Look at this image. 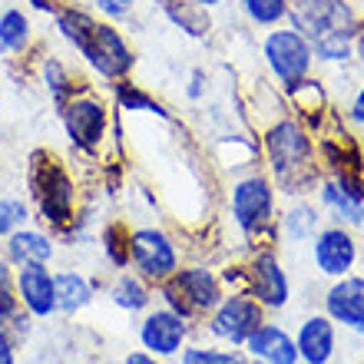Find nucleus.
<instances>
[{"instance_id": "obj_39", "label": "nucleus", "mask_w": 364, "mask_h": 364, "mask_svg": "<svg viewBox=\"0 0 364 364\" xmlns=\"http://www.w3.org/2000/svg\"><path fill=\"white\" fill-rule=\"evenodd\" d=\"M126 364H156L153 358H146V355H129L126 358Z\"/></svg>"}, {"instance_id": "obj_38", "label": "nucleus", "mask_w": 364, "mask_h": 364, "mask_svg": "<svg viewBox=\"0 0 364 364\" xmlns=\"http://www.w3.org/2000/svg\"><path fill=\"white\" fill-rule=\"evenodd\" d=\"M0 364H14V355H10V348L0 341Z\"/></svg>"}, {"instance_id": "obj_8", "label": "nucleus", "mask_w": 364, "mask_h": 364, "mask_svg": "<svg viewBox=\"0 0 364 364\" xmlns=\"http://www.w3.org/2000/svg\"><path fill=\"white\" fill-rule=\"evenodd\" d=\"M219 282L205 269H186L176 275V282L166 288V298L173 301V311L189 318L192 311H209L219 305Z\"/></svg>"}, {"instance_id": "obj_34", "label": "nucleus", "mask_w": 364, "mask_h": 364, "mask_svg": "<svg viewBox=\"0 0 364 364\" xmlns=\"http://www.w3.org/2000/svg\"><path fill=\"white\" fill-rule=\"evenodd\" d=\"M14 301V295H10V275H7V265L0 262V308L10 305Z\"/></svg>"}, {"instance_id": "obj_24", "label": "nucleus", "mask_w": 364, "mask_h": 364, "mask_svg": "<svg viewBox=\"0 0 364 364\" xmlns=\"http://www.w3.org/2000/svg\"><path fill=\"white\" fill-rule=\"evenodd\" d=\"M116 100H119V106L123 109H129V113H153V116H169L166 113V106L159 103V100H153V96L146 93V90L133 87V83H126V80H119L116 83Z\"/></svg>"}, {"instance_id": "obj_3", "label": "nucleus", "mask_w": 364, "mask_h": 364, "mask_svg": "<svg viewBox=\"0 0 364 364\" xmlns=\"http://www.w3.org/2000/svg\"><path fill=\"white\" fill-rule=\"evenodd\" d=\"M265 159L272 179L285 192H308L318 179L315 143L295 116H282L275 126L265 129Z\"/></svg>"}, {"instance_id": "obj_16", "label": "nucleus", "mask_w": 364, "mask_h": 364, "mask_svg": "<svg viewBox=\"0 0 364 364\" xmlns=\"http://www.w3.org/2000/svg\"><path fill=\"white\" fill-rule=\"evenodd\" d=\"M20 298L40 318L57 311V288H53V278L43 272V265H27L20 272Z\"/></svg>"}, {"instance_id": "obj_40", "label": "nucleus", "mask_w": 364, "mask_h": 364, "mask_svg": "<svg viewBox=\"0 0 364 364\" xmlns=\"http://www.w3.org/2000/svg\"><path fill=\"white\" fill-rule=\"evenodd\" d=\"M196 4H202V7H219V4H222V0H196Z\"/></svg>"}, {"instance_id": "obj_23", "label": "nucleus", "mask_w": 364, "mask_h": 364, "mask_svg": "<svg viewBox=\"0 0 364 364\" xmlns=\"http://www.w3.org/2000/svg\"><path fill=\"white\" fill-rule=\"evenodd\" d=\"M321 199H325L328 209H335L341 219L348 222H361L364 219V199H355L348 189H341L335 179H328L321 186Z\"/></svg>"}, {"instance_id": "obj_13", "label": "nucleus", "mask_w": 364, "mask_h": 364, "mask_svg": "<svg viewBox=\"0 0 364 364\" xmlns=\"http://www.w3.org/2000/svg\"><path fill=\"white\" fill-rule=\"evenodd\" d=\"M186 338V318L176 311H156L143 325V345L156 355H176Z\"/></svg>"}, {"instance_id": "obj_26", "label": "nucleus", "mask_w": 364, "mask_h": 364, "mask_svg": "<svg viewBox=\"0 0 364 364\" xmlns=\"http://www.w3.org/2000/svg\"><path fill=\"white\" fill-rule=\"evenodd\" d=\"M27 331H30L27 315H20L17 301H10V305L0 308V341H4V345L7 348L23 345V341H27Z\"/></svg>"}, {"instance_id": "obj_30", "label": "nucleus", "mask_w": 364, "mask_h": 364, "mask_svg": "<svg viewBox=\"0 0 364 364\" xmlns=\"http://www.w3.org/2000/svg\"><path fill=\"white\" fill-rule=\"evenodd\" d=\"M27 222V205L17 199H4L0 202V235L4 232H17Z\"/></svg>"}, {"instance_id": "obj_6", "label": "nucleus", "mask_w": 364, "mask_h": 364, "mask_svg": "<svg viewBox=\"0 0 364 364\" xmlns=\"http://www.w3.org/2000/svg\"><path fill=\"white\" fill-rule=\"evenodd\" d=\"M60 116H63V129H67L70 143L77 146V149L93 153L96 146L103 143L106 126H109V109H106V103L100 96L77 93L73 100H67Z\"/></svg>"}, {"instance_id": "obj_21", "label": "nucleus", "mask_w": 364, "mask_h": 364, "mask_svg": "<svg viewBox=\"0 0 364 364\" xmlns=\"http://www.w3.org/2000/svg\"><path fill=\"white\" fill-rule=\"evenodd\" d=\"M30 40V20L23 10H4L0 14V50L4 53H20Z\"/></svg>"}, {"instance_id": "obj_11", "label": "nucleus", "mask_w": 364, "mask_h": 364, "mask_svg": "<svg viewBox=\"0 0 364 364\" xmlns=\"http://www.w3.org/2000/svg\"><path fill=\"white\" fill-rule=\"evenodd\" d=\"M328 311L335 321L355 328V331H364V278H345L338 282L325 298Z\"/></svg>"}, {"instance_id": "obj_19", "label": "nucleus", "mask_w": 364, "mask_h": 364, "mask_svg": "<svg viewBox=\"0 0 364 364\" xmlns=\"http://www.w3.org/2000/svg\"><path fill=\"white\" fill-rule=\"evenodd\" d=\"M10 255L20 265H47L50 255H53V245H50L47 235L40 232H14L10 235Z\"/></svg>"}, {"instance_id": "obj_7", "label": "nucleus", "mask_w": 364, "mask_h": 364, "mask_svg": "<svg viewBox=\"0 0 364 364\" xmlns=\"http://www.w3.org/2000/svg\"><path fill=\"white\" fill-rule=\"evenodd\" d=\"M272 209H275V192L265 176H245L235 182L232 189V215L239 222V229L245 235L259 232L262 225H269Z\"/></svg>"}, {"instance_id": "obj_35", "label": "nucleus", "mask_w": 364, "mask_h": 364, "mask_svg": "<svg viewBox=\"0 0 364 364\" xmlns=\"http://www.w3.org/2000/svg\"><path fill=\"white\" fill-rule=\"evenodd\" d=\"M351 119L364 126V83H361V90L355 93V100H351Z\"/></svg>"}, {"instance_id": "obj_14", "label": "nucleus", "mask_w": 364, "mask_h": 364, "mask_svg": "<svg viewBox=\"0 0 364 364\" xmlns=\"http://www.w3.org/2000/svg\"><path fill=\"white\" fill-rule=\"evenodd\" d=\"M252 288H255V298L269 308H278L288 301V278L285 272L278 269L275 255L262 252L255 259V265H252Z\"/></svg>"}, {"instance_id": "obj_18", "label": "nucleus", "mask_w": 364, "mask_h": 364, "mask_svg": "<svg viewBox=\"0 0 364 364\" xmlns=\"http://www.w3.org/2000/svg\"><path fill=\"white\" fill-rule=\"evenodd\" d=\"M163 14L182 33H189V37H209V30H212L209 7H202L196 0H163Z\"/></svg>"}, {"instance_id": "obj_5", "label": "nucleus", "mask_w": 364, "mask_h": 364, "mask_svg": "<svg viewBox=\"0 0 364 364\" xmlns=\"http://www.w3.org/2000/svg\"><path fill=\"white\" fill-rule=\"evenodd\" d=\"M33 173H30V186H33V196L40 199V212L50 225L63 229L70 219H73V202H77V189L70 176L60 169L53 159L50 163H40V153L33 156Z\"/></svg>"}, {"instance_id": "obj_2", "label": "nucleus", "mask_w": 364, "mask_h": 364, "mask_svg": "<svg viewBox=\"0 0 364 364\" xmlns=\"http://www.w3.org/2000/svg\"><path fill=\"white\" fill-rule=\"evenodd\" d=\"M288 27L305 33L315 50V60L345 63L355 53L358 17L348 0H291Z\"/></svg>"}, {"instance_id": "obj_17", "label": "nucleus", "mask_w": 364, "mask_h": 364, "mask_svg": "<svg viewBox=\"0 0 364 364\" xmlns=\"http://www.w3.org/2000/svg\"><path fill=\"white\" fill-rule=\"evenodd\" d=\"M295 345L298 358H305L308 364H328V358L335 351V328L328 318H308Z\"/></svg>"}, {"instance_id": "obj_32", "label": "nucleus", "mask_w": 364, "mask_h": 364, "mask_svg": "<svg viewBox=\"0 0 364 364\" xmlns=\"http://www.w3.org/2000/svg\"><path fill=\"white\" fill-rule=\"evenodd\" d=\"M93 7L100 10L106 20H123L133 14V0H93Z\"/></svg>"}, {"instance_id": "obj_27", "label": "nucleus", "mask_w": 364, "mask_h": 364, "mask_svg": "<svg viewBox=\"0 0 364 364\" xmlns=\"http://www.w3.org/2000/svg\"><path fill=\"white\" fill-rule=\"evenodd\" d=\"M113 301L119 308H129V311H139V308L149 305V291L143 288V282H136V278H119L113 288Z\"/></svg>"}, {"instance_id": "obj_33", "label": "nucleus", "mask_w": 364, "mask_h": 364, "mask_svg": "<svg viewBox=\"0 0 364 364\" xmlns=\"http://www.w3.org/2000/svg\"><path fill=\"white\" fill-rule=\"evenodd\" d=\"M202 93H205V73L196 70V73L189 77V90H186V96H189V100H202Z\"/></svg>"}, {"instance_id": "obj_15", "label": "nucleus", "mask_w": 364, "mask_h": 364, "mask_svg": "<svg viewBox=\"0 0 364 364\" xmlns=\"http://www.w3.org/2000/svg\"><path fill=\"white\" fill-rule=\"evenodd\" d=\"M249 351L259 358L262 364H295L298 361V345L272 325H259L249 335Z\"/></svg>"}, {"instance_id": "obj_1", "label": "nucleus", "mask_w": 364, "mask_h": 364, "mask_svg": "<svg viewBox=\"0 0 364 364\" xmlns=\"http://www.w3.org/2000/svg\"><path fill=\"white\" fill-rule=\"evenodd\" d=\"M53 20H57L60 37L87 60V67L96 77L119 83L133 73V50L119 33V27H113L109 20H96L87 7H77V4H63Z\"/></svg>"}, {"instance_id": "obj_10", "label": "nucleus", "mask_w": 364, "mask_h": 364, "mask_svg": "<svg viewBox=\"0 0 364 364\" xmlns=\"http://www.w3.org/2000/svg\"><path fill=\"white\" fill-rule=\"evenodd\" d=\"M259 325H262V308L252 305L249 298H229L212 318V331L225 338V341H232V345L249 341V335Z\"/></svg>"}, {"instance_id": "obj_31", "label": "nucleus", "mask_w": 364, "mask_h": 364, "mask_svg": "<svg viewBox=\"0 0 364 364\" xmlns=\"http://www.w3.org/2000/svg\"><path fill=\"white\" fill-rule=\"evenodd\" d=\"M103 245L116 265H126V259H129V239L123 242V229H119V225H109V229L103 232Z\"/></svg>"}, {"instance_id": "obj_25", "label": "nucleus", "mask_w": 364, "mask_h": 364, "mask_svg": "<svg viewBox=\"0 0 364 364\" xmlns=\"http://www.w3.org/2000/svg\"><path fill=\"white\" fill-rule=\"evenodd\" d=\"M288 4L291 0H242V10L255 27H278L288 20Z\"/></svg>"}, {"instance_id": "obj_22", "label": "nucleus", "mask_w": 364, "mask_h": 364, "mask_svg": "<svg viewBox=\"0 0 364 364\" xmlns=\"http://www.w3.org/2000/svg\"><path fill=\"white\" fill-rule=\"evenodd\" d=\"M53 288H57V308H63V311H77L90 301L87 278L73 275V272H63V275L53 278Z\"/></svg>"}, {"instance_id": "obj_37", "label": "nucleus", "mask_w": 364, "mask_h": 364, "mask_svg": "<svg viewBox=\"0 0 364 364\" xmlns=\"http://www.w3.org/2000/svg\"><path fill=\"white\" fill-rule=\"evenodd\" d=\"M355 53L364 60V23H358V37H355Z\"/></svg>"}, {"instance_id": "obj_12", "label": "nucleus", "mask_w": 364, "mask_h": 364, "mask_svg": "<svg viewBox=\"0 0 364 364\" xmlns=\"http://www.w3.org/2000/svg\"><path fill=\"white\" fill-rule=\"evenodd\" d=\"M315 262L325 275H345L355 265V242L345 229H328L315 242Z\"/></svg>"}, {"instance_id": "obj_4", "label": "nucleus", "mask_w": 364, "mask_h": 364, "mask_svg": "<svg viewBox=\"0 0 364 364\" xmlns=\"http://www.w3.org/2000/svg\"><path fill=\"white\" fill-rule=\"evenodd\" d=\"M262 57H265V67L278 87L291 90L295 83L311 77L315 50H311L305 33H298L295 27H275L262 40Z\"/></svg>"}, {"instance_id": "obj_36", "label": "nucleus", "mask_w": 364, "mask_h": 364, "mask_svg": "<svg viewBox=\"0 0 364 364\" xmlns=\"http://www.w3.org/2000/svg\"><path fill=\"white\" fill-rule=\"evenodd\" d=\"M30 4H33L37 10H43V14H53V17H57V10H60L57 0H30Z\"/></svg>"}, {"instance_id": "obj_20", "label": "nucleus", "mask_w": 364, "mask_h": 364, "mask_svg": "<svg viewBox=\"0 0 364 364\" xmlns=\"http://www.w3.org/2000/svg\"><path fill=\"white\" fill-rule=\"evenodd\" d=\"M40 73H43V83H47L50 96H53V103L63 109L67 106V100H73V96L80 93V83H73V77H70V70L60 63L57 57H47L43 63H40Z\"/></svg>"}, {"instance_id": "obj_9", "label": "nucleus", "mask_w": 364, "mask_h": 364, "mask_svg": "<svg viewBox=\"0 0 364 364\" xmlns=\"http://www.w3.org/2000/svg\"><path fill=\"white\" fill-rule=\"evenodd\" d=\"M129 245H133L136 265H139L149 278H166L176 272V249L163 232L139 229V232H133Z\"/></svg>"}, {"instance_id": "obj_29", "label": "nucleus", "mask_w": 364, "mask_h": 364, "mask_svg": "<svg viewBox=\"0 0 364 364\" xmlns=\"http://www.w3.org/2000/svg\"><path fill=\"white\" fill-rule=\"evenodd\" d=\"M315 222H318V215L311 209H291L288 212V219H285V229H288V235L291 239H305V235H311L315 232Z\"/></svg>"}, {"instance_id": "obj_28", "label": "nucleus", "mask_w": 364, "mask_h": 364, "mask_svg": "<svg viewBox=\"0 0 364 364\" xmlns=\"http://www.w3.org/2000/svg\"><path fill=\"white\" fill-rule=\"evenodd\" d=\"M182 364H252L242 355H229V351H209V348H189L182 355Z\"/></svg>"}]
</instances>
